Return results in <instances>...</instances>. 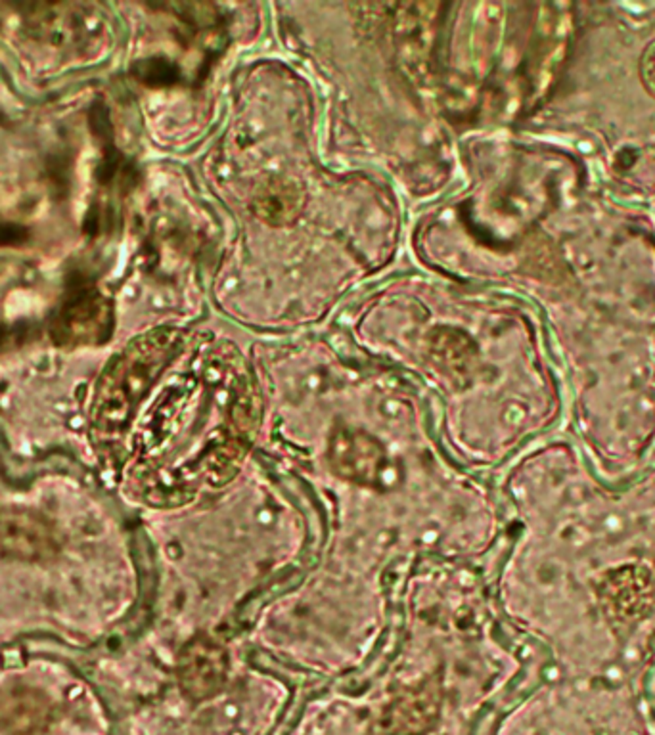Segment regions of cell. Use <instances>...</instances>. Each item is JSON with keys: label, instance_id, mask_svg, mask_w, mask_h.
Returning <instances> with one entry per match:
<instances>
[{"label": "cell", "instance_id": "6da1fadb", "mask_svg": "<svg viewBox=\"0 0 655 735\" xmlns=\"http://www.w3.org/2000/svg\"><path fill=\"white\" fill-rule=\"evenodd\" d=\"M176 342L179 337L171 330L142 335L107 368L92 408L98 439L112 441L127 429L134 410L173 357Z\"/></svg>", "mask_w": 655, "mask_h": 735}, {"label": "cell", "instance_id": "7a4b0ae2", "mask_svg": "<svg viewBox=\"0 0 655 735\" xmlns=\"http://www.w3.org/2000/svg\"><path fill=\"white\" fill-rule=\"evenodd\" d=\"M112 308L98 290L75 282L50 320V339L58 347H83L107 342Z\"/></svg>", "mask_w": 655, "mask_h": 735}, {"label": "cell", "instance_id": "3957f363", "mask_svg": "<svg viewBox=\"0 0 655 735\" xmlns=\"http://www.w3.org/2000/svg\"><path fill=\"white\" fill-rule=\"evenodd\" d=\"M0 552L18 562H48L60 552L56 530L47 517L25 508L0 510Z\"/></svg>", "mask_w": 655, "mask_h": 735}, {"label": "cell", "instance_id": "277c9868", "mask_svg": "<svg viewBox=\"0 0 655 735\" xmlns=\"http://www.w3.org/2000/svg\"><path fill=\"white\" fill-rule=\"evenodd\" d=\"M332 461L345 477L362 481L376 477L384 464V454L378 443L366 435L341 431L332 441Z\"/></svg>", "mask_w": 655, "mask_h": 735}, {"label": "cell", "instance_id": "5b68a950", "mask_svg": "<svg viewBox=\"0 0 655 735\" xmlns=\"http://www.w3.org/2000/svg\"><path fill=\"white\" fill-rule=\"evenodd\" d=\"M302 203V192L293 182L276 179L257 194L253 211L268 224H285L295 219Z\"/></svg>", "mask_w": 655, "mask_h": 735}, {"label": "cell", "instance_id": "8992f818", "mask_svg": "<svg viewBox=\"0 0 655 735\" xmlns=\"http://www.w3.org/2000/svg\"><path fill=\"white\" fill-rule=\"evenodd\" d=\"M433 355L441 362V370L450 372V368H453V372H464L472 366V360L475 359V349L470 339H466L462 334L447 330L445 335H437Z\"/></svg>", "mask_w": 655, "mask_h": 735}, {"label": "cell", "instance_id": "52a82bcc", "mask_svg": "<svg viewBox=\"0 0 655 735\" xmlns=\"http://www.w3.org/2000/svg\"><path fill=\"white\" fill-rule=\"evenodd\" d=\"M89 129L92 132L94 139L106 146H112V122H109V115L106 106L94 104L89 112Z\"/></svg>", "mask_w": 655, "mask_h": 735}, {"label": "cell", "instance_id": "ba28073f", "mask_svg": "<svg viewBox=\"0 0 655 735\" xmlns=\"http://www.w3.org/2000/svg\"><path fill=\"white\" fill-rule=\"evenodd\" d=\"M31 240V230L20 223H0V248H21Z\"/></svg>", "mask_w": 655, "mask_h": 735}, {"label": "cell", "instance_id": "9c48e42d", "mask_svg": "<svg viewBox=\"0 0 655 735\" xmlns=\"http://www.w3.org/2000/svg\"><path fill=\"white\" fill-rule=\"evenodd\" d=\"M640 79L646 90L655 98V40L644 50L642 60H640Z\"/></svg>", "mask_w": 655, "mask_h": 735}]
</instances>
